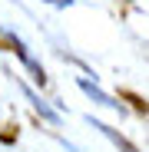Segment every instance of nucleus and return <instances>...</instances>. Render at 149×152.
Instances as JSON below:
<instances>
[{
    "label": "nucleus",
    "instance_id": "1",
    "mask_svg": "<svg viewBox=\"0 0 149 152\" xmlns=\"http://www.w3.org/2000/svg\"><path fill=\"white\" fill-rule=\"evenodd\" d=\"M4 33H7V40L13 43V50H17V56H20L23 63H27V66H30V73H33V80H37V83H43V80H46V76H43V66L30 60V53H27V50H23V43H20V40H17V37H13L10 30H4Z\"/></svg>",
    "mask_w": 149,
    "mask_h": 152
},
{
    "label": "nucleus",
    "instance_id": "2",
    "mask_svg": "<svg viewBox=\"0 0 149 152\" xmlns=\"http://www.w3.org/2000/svg\"><path fill=\"white\" fill-rule=\"evenodd\" d=\"M80 89H83L86 96H93V99H96V103H99V106H116V103H113V99L106 96V93H99V89H96L93 83H86V80H80Z\"/></svg>",
    "mask_w": 149,
    "mask_h": 152
},
{
    "label": "nucleus",
    "instance_id": "3",
    "mask_svg": "<svg viewBox=\"0 0 149 152\" xmlns=\"http://www.w3.org/2000/svg\"><path fill=\"white\" fill-rule=\"evenodd\" d=\"M23 93H27V99H30V103H33V106L40 109V116H46V119H57V113H53V109H50V106H43V103H40V99L33 96V89H23Z\"/></svg>",
    "mask_w": 149,
    "mask_h": 152
}]
</instances>
